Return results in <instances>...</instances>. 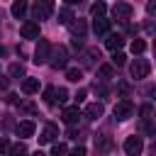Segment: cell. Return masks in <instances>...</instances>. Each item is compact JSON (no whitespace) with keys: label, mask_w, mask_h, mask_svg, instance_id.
<instances>
[{"label":"cell","mask_w":156,"mask_h":156,"mask_svg":"<svg viewBox=\"0 0 156 156\" xmlns=\"http://www.w3.org/2000/svg\"><path fill=\"white\" fill-rule=\"evenodd\" d=\"M105 12H107V5H105L102 0H98V2H93V7H90V15H93V17H102Z\"/></svg>","instance_id":"cell-19"},{"label":"cell","mask_w":156,"mask_h":156,"mask_svg":"<svg viewBox=\"0 0 156 156\" xmlns=\"http://www.w3.org/2000/svg\"><path fill=\"white\" fill-rule=\"evenodd\" d=\"M10 12H12V17L22 20V17H24V12H27V0H15V2H12V7H10Z\"/></svg>","instance_id":"cell-16"},{"label":"cell","mask_w":156,"mask_h":156,"mask_svg":"<svg viewBox=\"0 0 156 156\" xmlns=\"http://www.w3.org/2000/svg\"><path fill=\"white\" fill-rule=\"evenodd\" d=\"M83 98H85V90H78V95H76V102H80Z\"/></svg>","instance_id":"cell-39"},{"label":"cell","mask_w":156,"mask_h":156,"mask_svg":"<svg viewBox=\"0 0 156 156\" xmlns=\"http://www.w3.org/2000/svg\"><path fill=\"white\" fill-rule=\"evenodd\" d=\"M20 110H24V112H34V105H29V102H22V105H20Z\"/></svg>","instance_id":"cell-36"},{"label":"cell","mask_w":156,"mask_h":156,"mask_svg":"<svg viewBox=\"0 0 156 156\" xmlns=\"http://www.w3.org/2000/svg\"><path fill=\"white\" fill-rule=\"evenodd\" d=\"M49 63H51V68H66V63H68V51H66V46L51 49Z\"/></svg>","instance_id":"cell-4"},{"label":"cell","mask_w":156,"mask_h":156,"mask_svg":"<svg viewBox=\"0 0 156 156\" xmlns=\"http://www.w3.org/2000/svg\"><path fill=\"white\" fill-rule=\"evenodd\" d=\"M61 117H63L66 124H76V122L80 119V110H78V105H76V107H63Z\"/></svg>","instance_id":"cell-12"},{"label":"cell","mask_w":156,"mask_h":156,"mask_svg":"<svg viewBox=\"0 0 156 156\" xmlns=\"http://www.w3.org/2000/svg\"><path fill=\"white\" fill-rule=\"evenodd\" d=\"M95 56L100 58V51H98V49H88V51H85V66H93Z\"/></svg>","instance_id":"cell-27"},{"label":"cell","mask_w":156,"mask_h":156,"mask_svg":"<svg viewBox=\"0 0 156 156\" xmlns=\"http://www.w3.org/2000/svg\"><path fill=\"white\" fill-rule=\"evenodd\" d=\"M49 56H51V44L46 39H39L37 41V49H34V63L41 66V63H49Z\"/></svg>","instance_id":"cell-2"},{"label":"cell","mask_w":156,"mask_h":156,"mask_svg":"<svg viewBox=\"0 0 156 156\" xmlns=\"http://www.w3.org/2000/svg\"><path fill=\"white\" fill-rule=\"evenodd\" d=\"M7 149H10V144H7V141H5V139H0V156H2V154H5V151H7Z\"/></svg>","instance_id":"cell-37"},{"label":"cell","mask_w":156,"mask_h":156,"mask_svg":"<svg viewBox=\"0 0 156 156\" xmlns=\"http://www.w3.org/2000/svg\"><path fill=\"white\" fill-rule=\"evenodd\" d=\"M68 27H71L73 37H80V39H83V34H85V22H83V20H78V22H71Z\"/></svg>","instance_id":"cell-20"},{"label":"cell","mask_w":156,"mask_h":156,"mask_svg":"<svg viewBox=\"0 0 156 156\" xmlns=\"http://www.w3.org/2000/svg\"><path fill=\"white\" fill-rule=\"evenodd\" d=\"M71 44H73L76 49H83V39H80V37H73V39H71Z\"/></svg>","instance_id":"cell-35"},{"label":"cell","mask_w":156,"mask_h":156,"mask_svg":"<svg viewBox=\"0 0 156 156\" xmlns=\"http://www.w3.org/2000/svg\"><path fill=\"white\" fill-rule=\"evenodd\" d=\"M124 61H127V56L122 51H115L112 54V66H124Z\"/></svg>","instance_id":"cell-29"},{"label":"cell","mask_w":156,"mask_h":156,"mask_svg":"<svg viewBox=\"0 0 156 156\" xmlns=\"http://www.w3.org/2000/svg\"><path fill=\"white\" fill-rule=\"evenodd\" d=\"M7 154H10V156H27V146H24V141H17V144H10V149H7Z\"/></svg>","instance_id":"cell-18"},{"label":"cell","mask_w":156,"mask_h":156,"mask_svg":"<svg viewBox=\"0 0 156 156\" xmlns=\"http://www.w3.org/2000/svg\"><path fill=\"white\" fill-rule=\"evenodd\" d=\"M132 51L134 54H144L146 51V41L144 39H132Z\"/></svg>","instance_id":"cell-24"},{"label":"cell","mask_w":156,"mask_h":156,"mask_svg":"<svg viewBox=\"0 0 156 156\" xmlns=\"http://www.w3.org/2000/svg\"><path fill=\"white\" fill-rule=\"evenodd\" d=\"M10 76H12V78L24 76V66H22V63H12V66H10Z\"/></svg>","instance_id":"cell-28"},{"label":"cell","mask_w":156,"mask_h":156,"mask_svg":"<svg viewBox=\"0 0 156 156\" xmlns=\"http://www.w3.org/2000/svg\"><path fill=\"white\" fill-rule=\"evenodd\" d=\"M54 98H56L58 105H63V102L68 100V90H66V88H56V90H54Z\"/></svg>","instance_id":"cell-25"},{"label":"cell","mask_w":156,"mask_h":156,"mask_svg":"<svg viewBox=\"0 0 156 156\" xmlns=\"http://www.w3.org/2000/svg\"><path fill=\"white\" fill-rule=\"evenodd\" d=\"M119 95H122V98L129 95V83H119Z\"/></svg>","instance_id":"cell-32"},{"label":"cell","mask_w":156,"mask_h":156,"mask_svg":"<svg viewBox=\"0 0 156 156\" xmlns=\"http://www.w3.org/2000/svg\"><path fill=\"white\" fill-rule=\"evenodd\" d=\"M51 12H54V0H37L34 7H32L34 20H49Z\"/></svg>","instance_id":"cell-1"},{"label":"cell","mask_w":156,"mask_h":156,"mask_svg":"<svg viewBox=\"0 0 156 156\" xmlns=\"http://www.w3.org/2000/svg\"><path fill=\"white\" fill-rule=\"evenodd\" d=\"M107 29H110V20H105V15L93 20V32L95 34H107Z\"/></svg>","instance_id":"cell-14"},{"label":"cell","mask_w":156,"mask_h":156,"mask_svg":"<svg viewBox=\"0 0 156 156\" xmlns=\"http://www.w3.org/2000/svg\"><path fill=\"white\" fill-rule=\"evenodd\" d=\"M54 90H56V88H46V90H44V102H46V105H56Z\"/></svg>","instance_id":"cell-30"},{"label":"cell","mask_w":156,"mask_h":156,"mask_svg":"<svg viewBox=\"0 0 156 156\" xmlns=\"http://www.w3.org/2000/svg\"><path fill=\"white\" fill-rule=\"evenodd\" d=\"M71 156H85V146H80V144H78V146L71 151Z\"/></svg>","instance_id":"cell-33"},{"label":"cell","mask_w":156,"mask_h":156,"mask_svg":"<svg viewBox=\"0 0 156 156\" xmlns=\"http://www.w3.org/2000/svg\"><path fill=\"white\" fill-rule=\"evenodd\" d=\"M20 34H22V39H39V24L29 20L20 27Z\"/></svg>","instance_id":"cell-8"},{"label":"cell","mask_w":156,"mask_h":156,"mask_svg":"<svg viewBox=\"0 0 156 156\" xmlns=\"http://www.w3.org/2000/svg\"><path fill=\"white\" fill-rule=\"evenodd\" d=\"M73 20H76V17H73V12H71L68 7H63V10L58 12V22H61V24H71Z\"/></svg>","instance_id":"cell-21"},{"label":"cell","mask_w":156,"mask_h":156,"mask_svg":"<svg viewBox=\"0 0 156 156\" xmlns=\"http://www.w3.org/2000/svg\"><path fill=\"white\" fill-rule=\"evenodd\" d=\"M32 156H46V154H44V151H39V149H37V151H34V154H32Z\"/></svg>","instance_id":"cell-41"},{"label":"cell","mask_w":156,"mask_h":156,"mask_svg":"<svg viewBox=\"0 0 156 156\" xmlns=\"http://www.w3.org/2000/svg\"><path fill=\"white\" fill-rule=\"evenodd\" d=\"M144 151V141L139 139V136H127V141H124V154L127 156H139Z\"/></svg>","instance_id":"cell-5"},{"label":"cell","mask_w":156,"mask_h":156,"mask_svg":"<svg viewBox=\"0 0 156 156\" xmlns=\"http://www.w3.org/2000/svg\"><path fill=\"white\" fill-rule=\"evenodd\" d=\"M95 90H98L100 98H107V88H105V85H100V88H95Z\"/></svg>","instance_id":"cell-38"},{"label":"cell","mask_w":156,"mask_h":156,"mask_svg":"<svg viewBox=\"0 0 156 156\" xmlns=\"http://www.w3.org/2000/svg\"><path fill=\"white\" fill-rule=\"evenodd\" d=\"M149 71H151V63H149L146 58H134V61H132V66H129V73H132V78H136V80L146 78V76H149Z\"/></svg>","instance_id":"cell-3"},{"label":"cell","mask_w":156,"mask_h":156,"mask_svg":"<svg viewBox=\"0 0 156 156\" xmlns=\"http://www.w3.org/2000/svg\"><path fill=\"white\" fill-rule=\"evenodd\" d=\"M98 76H100V80H110V78L115 76V71H112V66H107V63H105V66H100V68H98Z\"/></svg>","instance_id":"cell-22"},{"label":"cell","mask_w":156,"mask_h":156,"mask_svg":"<svg viewBox=\"0 0 156 156\" xmlns=\"http://www.w3.org/2000/svg\"><path fill=\"white\" fill-rule=\"evenodd\" d=\"M139 132L146 134V136H154V134H156V124H151L149 117H141V119H139Z\"/></svg>","instance_id":"cell-15"},{"label":"cell","mask_w":156,"mask_h":156,"mask_svg":"<svg viewBox=\"0 0 156 156\" xmlns=\"http://www.w3.org/2000/svg\"><path fill=\"white\" fill-rule=\"evenodd\" d=\"M66 2H68V5H78L80 0H66Z\"/></svg>","instance_id":"cell-42"},{"label":"cell","mask_w":156,"mask_h":156,"mask_svg":"<svg viewBox=\"0 0 156 156\" xmlns=\"http://www.w3.org/2000/svg\"><path fill=\"white\" fill-rule=\"evenodd\" d=\"M146 93H149V95H151V98H156V85H151V88H149V90H146Z\"/></svg>","instance_id":"cell-40"},{"label":"cell","mask_w":156,"mask_h":156,"mask_svg":"<svg viewBox=\"0 0 156 156\" xmlns=\"http://www.w3.org/2000/svg\"><path fill=\"white\" fill-rule=\"evenodd\" d=\"M39 90V80L37 78H24L22 80V93L24 95H32V93H37Z\"/></svg>","instance_id":"cell-17"},{"label":"cell","mask_w":156,"mask_h":156,"mask_svg":"<svg viewBox=\"0 0 156 156\" xmlns=\"http://www.w3.org/2000/svg\"><path fill=\"white\" fill-rule=\"evenodd\" d=\"M132 12H134V10H132L129 2H117V5L112 7V17L119 20V22H127V20L132 17Z\"/></svg>","instance_id":"cell-6"},{"label":"cell","mask_w":156,"mask_h":156,"mask_svg":"<svg viewBox=\"0 0 156 156\" xmlns=\"http://www.w3.org/2000/svg\"><path fill=\"white\" fill-rule=\"evenodd\" d=\"M154 122H156V115H154Z\"/></svg>","instance_id":"cell-44"},{"label":"cell","mask_w":156,"mask_h":156,"mask_svg":"<svg viewBox=\"0 0 156 156\" xmlns=\"http://www.w3.org/2000/svg\"><path fill=\"white\" fill-rule=\"evenodd\" d=\"M2 56H5V49H2V46H0V58H2Z\"/></svg>","instance_id":"cell-43"},{"label":"cell","mask_w":156,"mask_h":156,"mask_svg":"<svg viewBox=\"0 0 156 156\" xmlns=\"http://www.w3.org/2000/svg\"><path fill=\"white\" fill-rule=\"evenodd\" d=\"M132 115H134V105H132L129 100H122V102L115 105V117H117V119H129Z\"/></svg>","instance_id":"cell-7"},{"label":"cell","mask_w":156,"mask_h":156,"mask_svg":"<svg viewBox=\"0 0 156 156\" xmlns=\"http://www.w3.org/2000/svg\"><path fill=\"white\" fill-rule=\"evenodd\" d=\"M146 12L149 15H156V0H149L146 2Z\"/></svg>","instance_id":"cell-34"},{"label":"cell","mask_w":156,"mask_h":156,"mask_svg":"<svg viewBox=\"0 0 156 156\" xmlns=\"http://www.w3.org/2000/svg\"><path fill=\"white\" fill-rule=\"evenodd\" d=\"M34 129H37V127H34V122H32V119H24V122H20V124H17V136L27 139V136H32V134H34Z\"/></svg>","instance_id":"cell-13"},{"label":"cell","mask_w":156,"mask_h":156,"mask_svg":"<svg viewBox=\"0 0 156 156\" xmlns=\"http://www.w3.org/2000/svg\"><path fill=\"white\" fill-rule=\"evenodd\" d=\"M105 46H107L110 51H119V49L124 46V37H122V34H107Z\"/></svg>","instance_id":"cell-11"},{"label":"cell","mask_w":156,"mask_h":156,"mask_svg":"<svg viewBox=\"0 0 156 156\" xmlns=\"http://www.w3.org/2000/svg\"><path fill=\"white\" fill-rule=\"evenodd\" d=\"M56 136H58V127H56V124H46L44 132L39 134V144H51Z\"/></svg>","instance_id":"cell-10"},{"label":"cell","mask_w":156,"mask_h":156,"mask_svg":"<svg viewBox=\"0 0 156 156\" xmlns=\"http://www.w3.org/2000/svg\"><path fill=\"white\" fill-rule=\"evenodd\" d=\"M66 78H68L71 83H78V80L83 78V71H80V68H68V71H66Z\"/></svg>","instance_id":"cell-23"},{"label":"cell","mask_w":156,"mask_h":156,"mask_svg":"<svg viewBox=\"0 0 156 156\" xmlns=\"http://www.w3.org/2000/svg\"><path fill=\"white\" fill-rule=\"evenodd\" d=\"M66 154H68L66 144H54V149H51V156H66Z\"/></svg>","instance_id":"cell-31"},{"label":"cell","mask_w":156,"mask_h":156,"mask_svg":"<svg viewBox=\"0 0 156 156\" xmlns=\"http://www.w3.org/2000/svg\"><path fill=\"white\" fill-rule=\"evenodd\" d=\"M102 112H105L102 102H90V105H85V110H83V115H85L88 119H100Z\"/></svg>","instance_id":"cell-9"},{"label":"cell","mask_w":156,"mask_h":156,"mask_svg":"<svg viewBox=\"0 0 156 156\" xmlns=\"http://www.w3.org/2000/svg\"><path fill=\"white\" fill-rule=\"evenodd\" d=\"M95 149H98V151L110 149V139H107V136H95Z\"/></svg>","instance_id":"cell-26"}]
</instances>
